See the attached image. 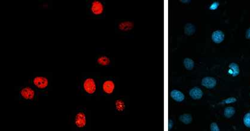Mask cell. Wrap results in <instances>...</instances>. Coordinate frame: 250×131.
Returning a JSON list of instances; mask_svg holds the SVG:
<instances>
[{
  "mask_svg": "<svg viewBox=\"0 0 250 131\" xmlns=\"http://www.w3.org/2000/svg\"><path fill=\"white\" fill-rule=\"evenodd\" d=\"M88 118L83 109H78L74 113L72 117V126L76 130H83L87 127Z\"/></svg>",
  "mask_w": 250,
  "mask_h": 131,
  "instance_id": "6da1fadb",
  "label": "cell"
},
{
  "mask_svg": "<svg viewBox=\"0 0 250 131\" xmlns=\"http://www.w3.org/2000/svg\"><path fill=\"white\" fill-rule=\"evenodd\" d=\"M32 83L35 89L39 90H45L50 86V79L46 75H37L32 78Z\"/></svg>",
  "mask_w": 250,
  "mask_h": 131,
  "instance_id": "7a4b0ae2",
  "label": "cell"
},
{
  "mask_svg": "<svg viewBox=\"0 0 250 131\" xmlns=\"http://www.w3.org/2000/svg\"><path fill=\"white\" fill-rule=\"evenodd\" d=\"M19 96L22 100L33 101L36 98L37 92L32 86H23L19 91Z\"/></svg>",
  "mask_w": 250,
  "mask_h": 131,
  "instance_id": "3957f363",
  "label": "cell"
},
{
  "mask_svg": "<svg viewBox=\"0 0 250 131\" xmlns=\"http://www.w3.org/2000/svg\"><path fill=\"white\" fill-rule=\"evenodd\" d=\"M82 89L87 95H93L96 91V84L92 77H86L82 80Z\"/></svg>",
  "mask_w": 250,
  "mask_h": 131,
  "instance_id": "277c9868",
  "label": "cell"
},
{
  "mask_svg": "<svg viewBox=\"0 0 250 131\" xmlns=\"http://www.w3.org/2000/svg\"><path fill=\"white\" fill-rule=\"evenodd\" d=\"M104 5L101 1L95 0V1H93L91 4L90 10L91 13L93 15L98 16L102 15L104 12Z\"/></svg>",
  "mask_w": 250,
  "mask_h": 131,
  "instance_id": "5b68a950",
  "label": "cell"
},
{
  "mask_svg": "<svg viewBox=\"0 0 250 131\" xmlns=\"http://www.w3.org/2000/svg\"><path fill=\"white\" fill-rule=\"evenodd\" d=\"M115 89V84L111 80H105L103 84V90L106 94L111 95Z\"/></svg>",
  "mask_w": 250,
  "mask_h": 131,
  "instance_id": "8992f818",
  "label": "cell"
},
{
  "mask_svg": "<svg viewBox=\"0 0 250 131\" xmlns=\"http://www.w3.org/2000/svg\"><path fill=\"white\" fill-rule=\"evenodd\" d=\"M217 85V81L214 78L206 77L202 80V85L208 89L214 88Z\"/></svg>",
  "mask_w": 250,
  "mask_h": 131,
  "instance_id": "52a82bcc",
  "label": "cell"
},
{
  "mask_svg": "<svg viewBox=\"0 0 250 131\" xmlns=\"http://www.w3.org/2000/svg\"><path fill=\"white\" fill-rule=\"evenodd\" d=\"M189 95L193 99H200L203 96V92L200 88L195 87L190 90Z\"/></svg>",
  "mask_w": 250,
  "mask_h": 131,
  "instance_id": "ba28073f",
  "label": "cell"
},
{
  "mask_svg": "<svg viewBox=\"0 0 250 131\" xmlns=\"http://www.w3.org/2000/svg\"><path fill=\"white\" fill-rule=\"evenodd\" d=\"M224 34L220 30L216 31L212 34V40L216 43L218 44L221 43L224 40Z\"/></svg>",
  "mask_w": 250,
  "mask_h": 131,
  "instance_id": "9c48e42d",
  "label": "cell"
},
{
  "mask_svg": "<svg viewBox=\"0 0 250 131\" xmlns=\"http://www.w3.org/2000/svg\"><path fill=\"white\" fill-rule=\"evenodd\" d=\"M119 29L124 32H127L131 30L133 28V23L130 21L121 22L119 24Z\"/></svg>",
  "mask_w": 250,
  "mask_h": 131,
  "instance_id": "30bf717a",
  "label": "cell"
},
{
  "mask_svg": "<svg viewBox=\"0 0 250 131\" xmlns=\"http://www.w3.org/2000/svg\"><path fill=\"white\" fill-rule=\"evenodd\" d=\"M171 98L177 102H181L184 101L185 96L181 92L178 90H173L171 91L170 94Z\"/></svg>",
  "mask_w": 250,
  "mask_h": 131,
  "instance_id": "8fae6325",
  "label": "cell"
},
{
  "mask_svg": "<svg viewBox=\"0 0 250 131\" xmlns=\"http://www.w3.org/2000/svg\"><path fill=\"white\" fill-rule=\"evenodd\" d=\"M96 62L98 65H101V66L103 67H107L108 66V65L110 64L111 63V60L110 59L104 55L99 56L96 60Z\"/></svg>",
  "mask_w": 250,
  "mask_h": 131,
  "instance_id": "7c38bea8",
  "label": "cell"
},
{
  "mask_svg": "<svg viewBox=\"0 0 250 131\" xmlns=\"http://www.w3.org/2000/svg\"><path fill=\"white\" fill-rule=\"evenodd\" d=\"M229 68L230 70L229 71V73L232 75V76L235 77L239 74V67L237 64L235 63H231L229 65Z\"/></svg>",
  "mask_w": 250,
  "mask_h": 131,
  "instance_id": "4fadbf2b",
  "label": "cell"
},
{
  "mask_svg": "<svg viewBox=\"0 0 250 131\" xmlns=\"http://www.w3.org/2000/svg\"><path fill=\"white\" fill-rule=\"evenodd\" d=\"M125 107H126V105L122 99H119L115 101V108L118 112H123L124 110Z\"/></svg>",
  "mask_w": 250,
  "mask_h": 131,
  "instance_id": "5bb4252c",
  "label": "cell"
},
{
  "mask_svg": "<svg viewBox=\"0 0 250 131\" xmlns=\"http://www.w3.org/2000/svg\"><path fill=\"white\" fill-rule=\"evenodd\" d=\"M180 120L185 125L190 124L192 121V117L189 114H184L179 117Z\"/></svg>",
  "mask_w": 250,
  "mask_h": 131,
  "instance_id": "9a60e30c",
  "label": "cell"
},
{
  "mask_svg": "<svg viewBox=\"0 0 250 131\" xmlns=\"http://www.w3.org/2000/svg\"><path fill=\"white\" fill-rule=\"evenodd\" d=\"M185 34L187 35H192L195 32V27L192 23H187L184 28Z\"/></svg>",
  "mask_w": 250,
  "mask_h": 131,
  "instance_id": "2e32d148",
  "label": "cell"
},
{
  "mask_svg": "<svg viewBox=\"0 0 250 131\" xmlns=\"http://www.w3.org/2000/svg\"><path fill=\"white\" fill-rule=\"evenodd\" d=\"M184 65L187 70H192L194 68V61L190 58H185L184 61Z\"/></svg>",
  "mask_w": 250,
  "mask_h": 131,
  "instance_id": "e0dca14e",
  "label": "cell"
},
{
  "mask_svg": "<svg viewBox=\"0 0 250 131\" xmlns=\"http://www.w3.org/2000/svg\"><path fill=\"white\" fill-rule=\"evenodd\" d=\"M235 109L232 107H226L224 109V116L226 118H228V119L232 117L235 114Z\"/></svg>",
  "mask_w": 250,
  "mask_h": 131,
  "instance_id": "ac0fdd59",
  "label": "cell"
},
{
  "mask_svg": "<svg viewBox=\"0 0 250 131\" xmlns=\"http://www.w3.org/2000/svg\"><path fill=\"white\" fill-rule=\"evenodd\" d=\"M244 125L248 127H250V113H246L244 117Z\"/></svg>",
  "mask_w": 250,
  "mask_h": 131,
  "instance_id": "d6986e66",
  "label": "cell"
},
{
  "mask_svg": "<svg viewBox=\"0 0 250 131\" xmlns=\"http://www.w3.org/2000/svg\"><path fill=\"white\" fill-rule=\"evenodd\" d=\"M236 101V98H234V97H230L229 98H227L226 99H224V101H222L223 104H231V103H234Z\"/></svg>",
  "mask_w": 250,
  "mask_h": 131,
  "instance_id": "ffe728a7",
  "label": "cell"
},
{
  "mask_svg": "<svg viewBox=\"0 0 250 131\" xmlns=\"http://www.w3.org/2000/svg\"><path fill=\"white\" fill-rule=\"evenodd\" d=\"M211 131H220V129L217 124L215 122L211 124Z\"/></svg>",
  "mask_w": 250,
  "mask_h": 131,
  "instance_id": "44dd1931",
  "label": "cell"
},
{
  "mask_svg": "<svg viewBox=\"0 0 250 131\" xmlns=\"http://www.w3.org/2000/svg\"><path fill=\"white\" fill-rule=\"evenodd\" d=\"M218 6H219V3L218 2H214V3H212L211 4L209 8H210V10H216L218 8Z\"/></svg>",
  "mask_w": 250,
  "mask_h": 131,
  "instance_id": "7402d4cb",
  "label": "cell"
},
{
  "mask_svg": "<svg viewBox=\"0 0 250 131\" xmlns=\"http://www.w3.org/2000/svg\"><path fill=\"white\" fill-rule=\"evenodd\" d=\"M245 37L246 39L250 40V28H249L248 29L246 30V34H245Z\"/></svg>",
  "mask_w": 250,
  "mask_h": 131,
  "instance_id": "603a6c76",
  "label": "cell"
},
{
  "mask_svg": "<svg viewBox=\"0 0 250 131\" xmlns=\"http://www.w3.org/2000/svg\"><path fill=\"white\" fill-rule=\"evenodd\" d=\"M172 126H173V122H172V121L171 120H169V129H171L172 127Z\"/></svg>",
  "mask_w": 250,
  "mask_h": 131,
  "instance_id": "cb8c5ba5",
  "label": "cell"
},
{
  "mask_svg": "<svg viewBox=\"0 0 250 131\" xmlns=\"http://www.w3.org/2000/svg\"><path fill=\"white\" fill-rule=\"evenodd\" d=\"M191 1H189V0H184V1H183V0H181V2H182V3H190Z\"/></svg>",
  "mask_w": 250,
  "mask_h": 131,
  "instance_id": "d4e9b609",
  "label": "cell"
}]
</instances>
